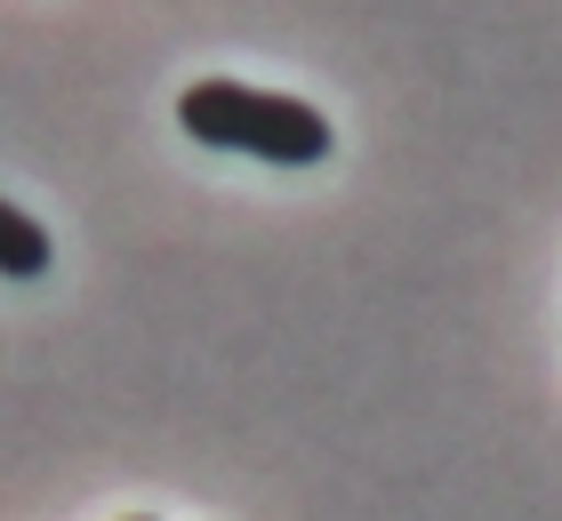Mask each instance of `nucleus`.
<instances>
[{
	"mask_svg": "<svg viewBox=\"0 0 562 521\" xmlns=\"http://www.w3.org/2000/svg\"><path fill=\"white\" fill-rule=\"evenodd\" d=\"M177 121H186L193 145L249 152V161H273V169H314V161H329V145H338L329 121L305 97L249 89V81H193L177 97Z\"/></svg>",
	"mask_w": 562,
	"mask_h": 521,
	"instance_id": "f257e3e1",
	"label": "nucleus"
},
{
	"mask_svg": "<svg viewBox=\"0 0 562 521\" xmlns=\"http://www.w3.org/2000/svg\"><path fill=\"white\" fill-rule=\"evenodd\" d=\"M57 265V249H48V225H33L16 201H0V273L9 281H41Z\"/></svg>",
	"mask_w": 562,
	"mask_h": 521,
	"instance_id": "f03ea898",
	"label": "nucleus"
},
{
	"mask_svg": "<svg viewBox=\"0 0 562 521\" xmlns=\"http://www.w3.org/2000/svg\"><path fill=\"white\" fill-rule=\"evenodd\" d=\"M130 521H153V513H130Z\"/></svg>",
	"mask_w": 562,
	"mask_h": 521,
	"instance_id": "7ed1b4c3",
	"label": "nucleus"
}]
</instances>
